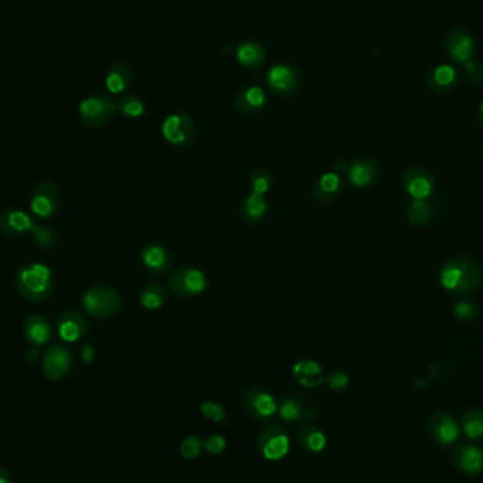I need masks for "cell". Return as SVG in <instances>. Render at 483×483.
Returning <instances> with one entry per match:
<instances>
[{"instance_id": "obj_2", "label": "cell", "mask_w": 483, "mask_h": 483, "mask_svg": "<svg viewBox=\"0 0 483 483\" xmlns=\"http://www.w3.org/2000/svg\"><path fill=\"white\" fill-rule=\"evenodd\" d=\"M16 288L29 301L46 300L54 287V277L50 268L43 263H29L16 275Z\"/></svg>"}, {"instance_id": "obj_29", "label": "cell", "mask_w": 483, "mask_h": 483, "mask_svg": "<svg viewBox=\"0 0 483 483\" xmlns=\"http://www.w3.org/2000/svg\"><path fill=\"white\" fill-rule=\"evenodd\" d=\"M238 60L246 67H259L265 61V51L256 43H245L238 50Z\"/></svg>"}, {"instance_id": "obj_37", "label": "cell", "mask_w": 483, "mask_h": 483, "mask_svg": "<svg viewBox=\"0 0 483 483\" xmlns=\"http://www.w3.org/2000/svg\"><path fill=\"white\" fill-rule=\"evenodd\" d=\"M454 314L458 320H461L464 322H471L477 318L478 308H477V305H474L468 301H458L454 307Z\"/></svg>"}, {"instance_id": "obj_24", "label": "cell", "mask_w": 483, "mask_h": 483, "mask_svg": "<svg viewBox=\"0 0 483 483\" xmlns=\"http://www.w3.org/2000/svg\"><path fill=\"white\" fill-rule=\"evenodd\" d=\"M293 375L295 380L305 387H317L318 385L325 382L321 366L314 360H301L295 363Z\"/></svg>"}, {"instance_id": "obj_12", "label": "cell", "mask_w": 483, "mask_h": 483, "mask_svg": "<svg viewBox=\"0 0 483 483\" xmlns=\"http://www.w3.org/2000/svg\"><path fill=\"white\" fill-rule=\"evenodd\" d=\"M243 407L248 415L256 420L269 418L277 412L275 397L262 387H250L245 393Z\"/></svg>"}, {"instance_id": "obj_15", "label": "cell", "mask_w": 483, "mask_h": 483, "mask_svg": "<svg viewBox=\"0 0 483 483\" xmlns=\"http://www.w3.org/2000/svg\"><path fill=\"white\" fill-rule=\"evenodd\" d=\"M454 465L468 477L483 472V449L474 444H461L452 454Z\"/></svg>"}, {"instance_id": "obj_30", "label": "cell", "mask_w": 483, "mask_h": 483, "mask_svg": "<svg viewBox=\"0 0 483 483\" xmlns=\"http://www.w3.org/2000/svg\"><path fill=\"white\" fill-rule=\"evenodd\" d=\"M462 429L471 439H479L483 437V412L478 409L468 410L462 418Z\"/></svg>"}, {"instance_id": "obj_23", "label": "cell", "mask_w": 483, "mask_h": 483, "mask_svg": "<svg viewBox=\"0 0 483 483\" xmlns=\"http://www.w3.org/2000/svg\"><path fill=\"white\" fill-rule=\"evenodd\" d=\"M269 212V203L265 198V195L250 193L240 204L239 207V213L242 219L248 223H258Z\"/></svg>"}, {"instance_id": "obj_7", "label": "cell", "mask_w": 483, "mask_h": 483, "mask_svg": "<svg viewBox=\"0 0 483 483\" xmlns=\"http://www.w3.org/2000/svg\"><path fill=\"white\" fill-rule=\"evenodd\" d=\"M161 133L170 144L183 147L194 140L195 123L187 113L170 115L161 125Z\"/></svg>"}, {"instance_id": "obj_6", "label": "cell", "mask_w": 483, "mask_h": 483, "mask_svg": "<svg viewBox=\"0 0 483 483\" xmlns=\"http://www.w3.org/2000/svg\"><path fill=\"white\" fill-rule=\"evenodd\" d=\"M60 207V191L56 183L50 180L40 181L31 194L30 208L34 216L40 219H49L54 216Z\"/></svg>"}, {"instance_id": "obj_22", "label": "cell", "mask_w": 483, "mask_h": 483, "mask_svg": "<svg viewBox=\"0 0 483 483\" xmlns=\"http://www.w3.org/2000/svg\"><path fill=\"white\" fill-rule=\"evenodd\" d=\"M268 82L272 91L278 95H288L294 92L298 86L295 71L284 66H276L270 69Z\"/></svg>"}, {"instance_id": "obj_35", "label": "cell", "mask_w": 483, "mask_h": 483, "mask_svg": "<svg viewBox=\"0 0 483 483\" xmlns=\"http://www.w3.org/2000/svg\"><path fill=\"white\" fill-rule=\"evenodd\" d=\"M204 444L201 441L200 437L197 435H191L188 438H185L180 447V451H181V455L187 459H195L200 457L201 454V449H203Z\"/></svg>"}, {"instance_id": "obj_11", "label": "cell", "mask_w": 483, "mask_h": 483, "mask_svg": "<svg viewBox=\"0 0 483 483\" xmlns=\"http://www.w3.org/2000/svg\"><path fill=\"white\" fill-rule=\"evenodd\" d=\"M428 432L437 444L447 447L458 439L459 425L454 415L447 412H435L429 417Z\"/></svg>"}, {"instance_id": "obj_39", "label": "cell", "mask_w": 483, "mask_h": 483, "mask_svg": "<svg viewBox=\"0 0 483 483\" xmlns=\"http://www.w3.org/2000/svg\"><path fill=\"white\" fill-rule=\"evenodd\" d=\"M465 73L471 83L481 85L483 83V66L477 61H469L465 64Z\"/></svg>"}, {"instance_id": "obj_5", "label": "cell", "mask_w": 483, "mask_h": 483, "mask_svg": "<svg viewBox=\"0 0 483 483\" xmlns=\"http://www.w3.org/2000/svg\"><path fill=\"white\" fill-rule=\"evenodd\" d=\"M116 109V103L105 95L88 96L78 106L82 121L91 128H99L108 123Z\"/></svg>"}, {"instance_id": "obj_10", "label": "cell", "mask_w": 483, "mask_h": 483, "mask_svg": "<svg viewBox=\"0 0 483 483\" xmlns=\"http://www.w3.org/2000/svg\"><path fill=\"white\" fill-rule=\"evenodd\" d=\"M444 49L455 63L467 64L472 60L475 53V40L468 31L452 29L444 39Z\"/></svg>"}, {"instance_id": "obj_41", "label": "cell", "mask_w": 483, "mask_h": 483, "mask_svg": "<svg viewBox=\"0 0 483 483\" xmlns=\"http://www.w3.org/2000/svg\"><path fill=\"white\" fill-rule=\"evenodd\" d=\"M204 447H205V449H207L209 454L219 455L225 449L226 442H225L223 437H220V435H212L207 442L204 444Z\"/></svg>"}, {"instance_id": "obj_18", "label": "cell", "mask_w": 483, "mask_h": 483, "mask_svg": "<svg viewBox=\"0 0 483 483\" xmlns=\"http://www.w3.org/2000/svg\"><path fill=\"white\" fill-rule=\"evenodd\" d=\"M88 330L86 318L75 310H69L60 315L57 321V331L63 341L75 342L85 335Z\"/></svg>"}, {"instance_id": "obj_32", "label": "cell", "mask_w": 483, "mask_h": 483, "mask_svg": "<svg viewBox=\"0 0 483 483\" xmlns=\"http://www.w3.org/2000/svg\"><path fill=\"white\" fill-rule=\"evenodd\" d=\"M272 184H273V177L268 170L253 171L249 177V187L252 193L255 194L265 195L272 188Z\"/></svg>"}, {"instance_id": "obj_17", "label": "cell", "mask_w": 483, "mask_h": 483, "mask_svg": "<svg viewBox=\"0 0 483 483\" xmlns=\"http://www.w3.org/2000/svg\"><path fill=\"white\" fill-rule=\"evenodd\" d=\"M403 187L415 200H427L434 190L431 174L422 168H410L403 176Z\"/></svg>"}, {"instance_id": "obj_9", "label": "cell", "mask_w": 483, "mask_h": 483, "mask_svg": "<svg viewBox=\"0 0 483 483\" xmlns=\"http://www.w3.org/2000/svg\"><path fill=\"white\" fill-rule=\"evenodd\" d=\"M73 366V356L67 346L53 345L43 357V373L50 380H60L67 376Z\"/></svg>"}, {"instance_id": "obj_42", "label": "cell", "mask_w": 483, "mask_h": 483, "mask_svg": "<svg viewBox=\"0 0 483 483\" xmlns=\"http://www.w3.org/2000/svg\"><path fill=\"white\" fill-rule=\"evenodd\" d=\"M39 359V350L36 347H31L29 352H27V360L30 363H36V360Z\"/></svg>"}, {"instance_id": "obj_31", "label": "cell", "mask_w": 483, "mask_h": 483, "mask_svg": "<svg viewBox=\"0 0 483 483\" xmlns=\"http://www.w3.org/2000/svg\"><path fill=\"white\" fill-rule=\"evenodd\" d=\"M432 215V209L425 200H415L410 207L407 208V218L415 226L425 225Z\"/></svg>"}, {"instance_id": "obj_13", "label": "cell", "mask_w": 483, "mask_h": 483, "mask_svg": "<svg viewBox=\"0 0 483 483\" xmlns=\"http://www.w3.org/2000/svg\"><path fill=\"white\" fill-rule=\"evenodd\" d=\"M31 215L17 208H7L0 213V232L9 238H19L36 229Z\"/></svg>"}, {"instance_id": "obj_36", "label": "cell", "mask_w": 483, "mask_h": 483, "mask_svg": "<svg viewBox=\"0 0 483 483\" xmlns=\"http://www.w3.org/2000/svg\"><path fill=\"white\" fill-rule=\"evenodd\" d=\"M31 233H33L34 243L41 249H50L56 245V235L50 228L37 225Z\"/></svg>"}, {"instance_id": "obj_46", "label": "cell", "mask_w": 483, "mask_h": 483, "mask_svg": "<svg viewBox=\"0 0 483 483\" xmlns=\"http://www.w3.org/2000/svg\"><path fill=\"white\" fill-rule=\"evenodd\" d=\"M478 118H479V122L482 123L483 125V101L482 103H481V106H479V112H478Z\"/></svg>"}, {"instance_id": "obj_25", "label": "cell", "mask_w": 483, "mask_h": 483, "mask_svg": "<svg viewBox=\"0 0 483 483\" xmlns=\"http://www.w3.org/2000/svg\"><path fill=\"white\" fill-rule=\"evenodd\" d=\"M266 102V95L262 88L252 86L245 91H240L235 99L236 109L243 115H252L263 108Z\"/></svg>"}, {"instance_id": "obj_26", "label": "cell", "mask_w": 483, "mask_h": 483, "mask_svg": "<svg viewBox=\"0 0 483 483\" xmlns=\"http://www.w3.org/2000/svg\"><path fill=\"white\" fill-rule=\"evenodd\" d=\"M297 438L302 449L308 452H321L327 444V438L324 432L320 431V428L315 427L314 424H304L298 429Z\"/></svg>"}, {"instance_id": "obj_3", "label": "cell", "mask_w": 483, "mask_h": 483, "mask_svg": "<svg viewBox=\"0 0 483 483\" xmlns=\"http://www.w3.org/2000/svg\"><path fill=\"white\" fill-rule=\"evenodd\" d=\"M82 305L95 318L106 320L119 312L122 300L109 285H93L82 297Z\"/></svg>"}, {"instance_id": "obj_19", "label": "cell", "mask_w": 483, "mask_h": 483, "mask_svg": "<svg viewBox=\"0 0 483 483\" xmlns=\"http://www.w3.org/2000/svg\"><path fill=\"white\" fill-rule=\"evenodd\" d=\"M346 176L353 187L367 188L376 181L379 176V167L372 158H360L349 166Z\"/></svg>"}, {"instance_id": "obj_43", "label": "cell", "mask_w": 483, "mask_h": 483, "mask_svg": "<svg viewBox=\"0 0 483 483\" xmlns=\"http://www.w3.org/2000/svg\"><path fill=\"white\" fill-rule=\"evenodd\" d=\"M82 353H83V359H85V362H91V359H92V355H93V350H92L91 345L83 346V350H82Z\"/></svg>"}, {"instance_id": "obj_34", "label": "cell", "mask_w": 483, "mask_h": 483, "mask_svg": "<svg viewBox=\"0 0 483 483\" xmlns=\"http://www.w3.org/2000/svg\"><path fill=\"white\" fill-rule=\"evenodd\" d=\"M278 415L283 420H285L288 422H295L300 418H304V410L301 409L300 403L295 399L285 397V399H283V402L278 407Z\"/></svg>"}, {"instance_id": "obj_14", "label": "cell", "mask_w": 483, "mask_h": 483, "mask_svg": "<svg viewBox=\"0 0 483 483\" xmlns=\"http://www.w3.org/2000/svg\"><path fill=\"white\" fill-rule=\"evenodd\" d=\"M140 259L143 266L154 277L164 276L171 266L168 250L157 242L146 243L140 250Z\"/></svg>"}, {"instance_id": "obj_8", "label": "cell", "mask_w": 483, "mask_h": 483, "mask_svg": "<svg viewBox=\"0 0 483 483\" xmlns=\"http://www.w3.org/2000/svg\"><path fill=\"white\" fill-rule=\"evenodd\" d=\"M258 448L260 454L270 461H278L287 455L290 442L287 432L278 424L265 428L258 438Z\"/></svg>"}, {"instance_id": "obj_1", "label": "cell", "mask_w": 483, "mask_h": 483, "mask_svg": "<svg viewBox=\"0 0 483 483\" xmlns=\"http://www.w3.org/2000/svg\"><path fill=\"white\" fill-rule=\"evenodd\" d=\"M439 281L442 287L452 294L467 295L479 287L481 269L471 259H451L444 265L439 273Z\"/></svg>"}, {"instance_id": "obj_44", "label": "cell", "mask_w": 483, "mask_h": 483, "mask_svg": "<svg viewBox=\"0 0 483 483\" xmlns=\"http://www.w3.org/2000/svg\"><path fill=\"white\" fill-rule=\"evenodd\" d=\"M334 168H335V173H338V174H340V173H344V171L346 173L349 167H347L346 161H342V160H341V161H338V163L335 164V167H334Z\"/></svg>"}, {"instance_id": "obj_21", "label": "cell", "mask_w": 483, "mask_h": 483, "mask_svg": "<svg viewBox=\"0 0 483 483\" xmlns=\"http://www.w3.org/2000/svg\"><path fill=\"white\" fill-rule=\"evenodd\" d=\"M428 86L437 93H448L459 83V73L451 66H438L428 73Z\"/></svg>"}, {"instance_id": "obj_33", "label": "cell", "mask_w": 483, "mask_h": 483, "mask_svg": "<svg viewBox=\"0 0 483 483\" xmlns=\"http://www.w3.org/2000/svg\"><path fill=\"white\" fill-rule=\"evenodd\" d=\"M118 111L128 118H140L144 113V103L136 96H125L118 103Z\"/></svg>"}, {"instance_id": "obj_16", "label": "cell", "mask_w": 483, "mask_h": 483, "mask_svg": "<svg viewBox=\"0 0 483 483\" xmlns=\"http://www.w3.org/2000/svg\"><path fill=\"white\" fill-rule=\"evenodd\" d=\"M345 184L342 177L335 171L324 173L312 187V197L320 204H330L344 193Z\"/></svg>"}, {"instance_id": "obj_45", "label": "cell", "mask_w": 483, "mask_h": 483, "mask_svg": "<svg viewBox=\"0 0 483 483\" xmlns=\"http://www.w3.org/2000/svg\"><path fill=\"white\" fill-rule=\"evenodd\" d=\"M0 483H11L9 472L6 469H3V468H0Z\"/></svg>"}, {"instance_id": "obj_28", "label": "cell", "mask_w": 483, "mask_h": 483, "mask_svg": "<svg viewBox=\"0 0 483 483\" xmlns=\"http://www.w3.org/2000/svg\"><path fill=\"white\" fill-rule=\"evenodd\" d=\"M132 81V72L126 64L113 66L106 76V88L112 93L123 92Z\"/></svg>"}, {"instance_id": "obj_27", "label": "cell", "mask_w": 483, "mask_h": 483, "mask_svg": "<svg viewBox=\"0 0 483 483\" xmlns=\"http://www.w3.org/2000/svg\"><path fill=\"white\" fill-rule=\"evenodd\" d=\"M167 298H168V293L160 284H148L143 287L138 295V301L141 307L148 311L160 310L167 302Z\"/></svg>"}, {"instance_id": "obj_40", "label": "cell", "mask_w": 483, "mask_h": 483, "mask_svg": "<svg viewBox=\"0 0 483 483\" xmlns=\"http://www.w3.org/2000/svg\"><path fill=\"white\" fill-rule=\"evenodd\" d=\"M325 382L328 383L330 389L340 392V390H344L346 386L349 385V376L346 375L345 372H335V373L327 376Z\"/></svg>"}, {"instance_id": "obj_38", "label": "cell", "mask_w": 483, "mask_h": 483, "mask_svg": "<svg viewBox=\"0 0 483 483\" xmlns=\"http://www.w3.org/2000/svg\"><path fill=\"white\" fill-rule=\"evenodd\" d=\"M201 413L204 417H207L215 422L223 421L225 417H226V412L223 410V407L219 406L218 403H213V402H204L201 405Z\"/></svg>"}, {"instance_id": "obj_20", "label": "cell", "mask_w": 483, "mask_h": 483, "mask_svg": "<svg viewBox=\"0 0 483 483\" xmlns=\"http://www.w3.org/2000/svg\"><path fill=\"white\" fill-rule=\"evenodd\" d=\"M23 334L29 344L33 346H43L51 341L53 330L46 317L33 314L24 321Z\"/></svg>"}, {"instance_id": "obj_4", "label": "cell", "mask_w": 483, "mask_h": 483, "mask_svg": "<svg viewBox=\"0 0 483 483\" xmlns=\"http://www.w3.org/2000/svg\"><path fill=\"white\" fill-rule=\"evenodd\" d=\"M168 284L176 295L181 298H193L207 290L208 278L195 268L181 266L173 272Z\"/></svg>"}]
</instances>
